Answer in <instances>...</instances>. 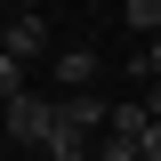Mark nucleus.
I'll list each match as a JSON object with an SVG mask.
<instances>
[{"instance_id":"9d476101","label":"nucleus","mask_w":161,"mask_h":161,"mask_svg":"<svg viewBox=\"0 0 161 161\" xmlns=\"http://www.w3.org/2000/svg\"><path fill=\"white\" fill-rule=\"evenodd\" d=\"M129 161H137V153H129Z\"/></svg>"},{"instance_id":"f257e3e1","label":"nucleus","mask_w":161,"mask_h":161,"mask_svg":"<svg viewBox=\"0 0 161 161\" xmlns=\"http://www.w3.org/2000/svg\"><path fill=\"white\" fill-rule=\"evenodd\" d=\"M48 121H57V105H40V97H8V137L40 145V137H48Z\"/></svg>"},{"instance_id":"1a4fd4ad","label":"nucleus","mask_w":161,"mask_h":161,"mask_svg":"<svg viewBox=\"0 0 161 161\" xmlns=\"http://www.w3.org/2000/svg\"><path fill=\"white\" fill-rule=\"evenodd\" d=\"M145 113H153V121H161V80H153V89H145Z\"/></svg>"},{"instance_id":"20e7f679","label":"nucleus","mask_w":161,"mask_h":161,"mask_svg":"<svg viewBox=\"0 0 161 161\" xmlns=\"http://www.w3.org/2000/svg\"><path fill=\"white\" fill-rule=\"evenodd\" d=\"M57 80H64V97L89 89V80H97V57H89V48H64V57H57Z\"/></svg>"},{"instance_id":"f03ea898","label":"nucleus","mask_w":161,"mask_h":161,"mask_svg":"<svg viewBox=\"0 0 161 161\" xmlns=\"http://www.w3.org/2000/svg\"><path fill=\"white\" fill-rule=\"evenodd\" d=\"M40 145H48V161H89V129H80V121H48V137H40Z\"/></svg>"},{"instance_id":"7ed1b4c3","label":"nucleus","mask_w":161,"mask_h":161,"mask_svg":"<svg viewBox=\"0 0 161 161\" xmlns=\"http://www.w3.org/2000/svg\"><path fill=\"white\" fill-rule=\"evenodd\" d=\"M0 40H8L16 57H40V48H48V16H16V24H8Z\"/></svg>"},{"instance_id":"6e6552de","label":"nucleus","mask_w":161,"mask_h":161,"mask_svg":"<svg viewBox=\"0 0 161 161\" xmlns=\"http://www.w3.org/2000/svg\"><path fill=\"white\" fill-rule=\"evenodd\" d=\"M137 161H161V121H153V129L137 137Z\"/></svg>"},{"instance_id":"0eeeda50","label":"nucleus","mask_w":161,"mask_h":161,"mask_svg":"<svg viewBox=\"0 0 161 161\" xmlns=\"http://www.w3.org/2000/svg\"><path fill=\"white\" fill-rule=\"evenodd\" d=\"M129 73H137V80H161V32H153V40H145V57H137V64H129Z\"/></svg>"},{"instance_id":"423d86ee","label":"nucleus","mask_w":161,"mask_h":161,"mask_svg":"<svg viewBox=\"0 0 161 161\" xmlns=\"http://www.w3.org/2000/svg\"><path fill=\"white\" fill-rule=\"evenodd\" d=\"M121 16L137 24V32H161V0H129V8H121Z\"/></svg>"},{"instance_id":"39448f33","label":"nucleus","mask_w":161,"mask_h":161,"mask_svg":"<svg viewBox=\"0 0 161 161\" xmlns=\"http://www.w3.org/2000/svg\"><path fill=\"white\" fill-rule=\"evenodd\" d=\"M0 97H24V57L0 40Z\"/></svg>"}]
</instances>
